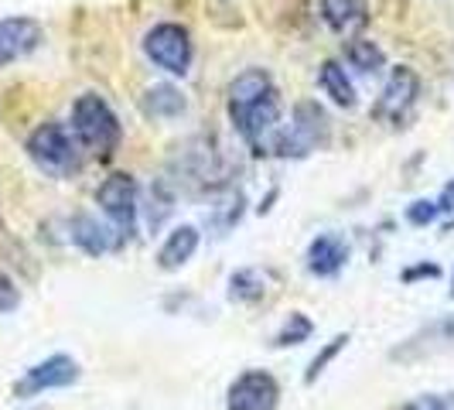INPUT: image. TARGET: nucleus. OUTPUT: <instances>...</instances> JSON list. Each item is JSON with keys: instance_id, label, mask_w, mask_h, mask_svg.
Segmentation results:
<instances>
[{"instance_id": "obj_1", "label": "nucleus", "mask_w": 454, "mask_h": 410, "mask_svg": "<svg viewBox=\"0 0 454 410\" xmlns=\"http://www.w3.org/2000/svg\"><path fill=\"white\" fill-rule=\"evenodd\" d=\"M328 134H332V120L325 114V106H318L315 99H301L294 106V114H291V123L277 127L267 137V154L284 161H301L308 158L311 151L325 147Z\"/></svg>"}, {"instance_id": "obj_2", "label": "nucleus", "mask_w": 454, "mask_h": 410, "mask_svg": "<svg viewBox=\"0 0 454 410\" xmlns=\"http://www.w3.org/2000/svg\"><path fill=\"white\" fill-rule=\"evenodd\" d=\"M72 137L96 158H110L123 140V127L114 106L99 92H82L72 103Z\"/></svg>"}, {"instance_id": "obj_3", "label": "nucleus", "mask_w": 454, "mask_h": 410, "mask_svg": "<svg viewBox=\"0 0 454 410\" xmlns=\"http://www.w3.org/2000/svg\"><path fill=\"white\" fill-rule=\"evenodd\" d=\"M24 147H27V158L35 161V168L45 171L48 178H68L79 171V140L59 120L38 123Z\"/></svg>"}, {"instance_id": "obj_4", "label": "nucleus", "mask_w": 454, "mask_h": 410, "mask_svg": "<svg viewBox=\"0 0 454 410\" xmlns=\"http://www.w3.org/2000/svg\"><path fill=\"white\" fill-rule=\"evenodd\" d=\"M144 55L147 62L168 75H188L192 62H195V42H192V31L178 21H160L154 28H147L144 35Z\"/></svg>"}, {"instance_id": "obj_5", "label": "nucleus", "mask_w": 454, "mask_h": 410, "mask_svg": "<svg viewBox=\"0 0 454 410\" xmlns=\"http://www.w3.org/2000/svg\"><path fill=\"white\" fill-rule=\"evenodd\" d=\"M96 205L106 216V223L114 226L120 247L130 243L137 236V216H140V192H137L134 175L114 171L106 182L96 188Z\"/></svg>"}, {"instance_id": "obj_6", "label": "nucleus", "mask_w": 454, "mask_h": 410, "mask_svg": "<svg viewBox=\"0 0 454 410\" xmlns=\"http://www.w3.org/2000/svg\"><path fill=\"white\" fill-rule=\"evenodd\" d=\"M417 99H420V75L410 66L389 68L387 83H383V90H380L376 103H372V116H376L380 123L400 127V123L410 120Z\"/></svg>"}, {"instance_id": "obj_7", "label": "nucleus", "mask_w": 454, "mask_h": 410, "mask_svg": "<svg viewBox=\"0 0 454 410\" xmlns=\"http://www.w3.org/2000/svg\"><path fill=\"white\" fill-rule=\"evenodd\" d=\"M79 363L66 356V352H55L42 363H35L31 369H24V376L14 383V397L18 400H31V397H42L48 390H66L79 380Z\"/></svg>"}, {"instance_id": "obj_8", "label": "nucleus", "mask_w": 454, "mask_h": 410, "mask_svg": "<svg viewBox=\"0 0 454 410\" xmlns=\"http://www.w3.org/2000/svg\"><path fill=\"white\" fill-rule=\"evenodd\" d=\"M226 410H280V383L267 369H247L229 383Z\"/></svg>"}, {"instance_id": "obj_9", "label": "nucleus", "mask_w": 454, "mask_h": 410, "mask_svg": "<svg viewBox=\"0 0 454 410\" xmlns=\"http://www.w3.org/2000/svg\"><path fill=\"white\" fill-rule=\"evenodd\" d=\"M42 42H45V28L35 18H27V14L0 18V68L35 55L42 48Z\"/></svg>"}, {"instance_id": "obj_10", "label": "nucleus", "mask_w": 454, "mask_h": 410, "mask_svg": "<svg viewBox=\"0 0 454 410\" xmlns=\"http://www.w3.org/2000/svg\"><path fill=\"white\" fill-rule=\"evenodd\" d=\"M451 345H454V315H444V319L424 325L420 332H413L396 349H389V359L410 366V363H420V359H431V356L451 349Z\"/></svg>"}, {"instance_id": "obj_11", "label": "nucleus", "mask_w": 454, "mask_h": 410, "mask_svg": "<svg viewBox=\"0 0 454 410\" xmlns=\"http://www.w3.org/2000/svg\"><path fill=\"white\" fill-rule=\"evenodd\" d=\"M175 171H178V182L182 185H202L208 188L212 178L219 175V154H215V147H212V140H205V137H192V140H184L182 147H178V154H175Z\"/></svg>"}, {"instance_id": "obj_12", "label": "nucleus", "mask_w": 454, "mask_h": 410, "mask_svg": "<svg viewBox=\"0 0 454 410\" xmlns=\"http://www.w3.org/2000/svg\"><path fill=\"white\" fill-rule=\"evenodd\" d=\"M348 243L339 233H318L311 243H308V253H304V267L315 277H335L341 273V267L348 264Z\"/></svg>"}, {"instance_id": "obj_13", "label": "nucleus", "mask_w": 454, "mask_h": 410, "mask_svg": "<svg viewBox=\"0 0 454 410\" xmlns=\"http://www.w3.org/2000/svg\"><path fill=\"white\" fill-rule=\"evenodd\" d=\"M68 236H72V243L86 253V256H103V253H110V250H120V240H116L114 226H110V223L103 226V223L92 219V216H75V219L68 223Z\"/></svg>"}, {"instance_id": "obj_14", "label": "nucleus", "mask_w": 454, "mask_h": 410, "mask_svg": "<svg viewBox=\"0 0 454 410\" xmlns=\"http://www.w3.org/2000/svg\"><path fill=\"white\" fill-rule=\"evenodd\" d=\"M199 243H202V236H199V229L195 226H175L168 236H164V243H160L158 250V267L160 271H182L184 264L195 256V250H199Z\"/></svg>"}, {"instance_id": "obj_15", "label": "nucleus", "mask_w": 454, "mask_h": 410, "mask_svg": "<svg viewBox=\"0 0 454 410\" xmlns=\"http://www.w3.org/2000/svg\"><path fill=\"white\" fill-rule=\"evenodd\" d=\"M321 21L335 35H352L369 24V7L365 0H321Z\"/></svg>"}, {"instance_id": "obj_16", "label": "nucleus", "mask_w": 454, "mask_h": 410, "mask_svg": "<svg viewBox=\"0 0 454 410\" xmlns=\"http://www.w3.org/2000/svg\"><path fill=\"white\" fill-rule=\"evenodd\" d=\"M267 90H273V79L267 68H243L232 83L226 86V110H243L253 99H260Z\"/></svg>"}, {"instance_id": "obj_17", "label": "nucleus", "mask_w": 454, "mask_h": 410, "mask_svg": "<svg viewBox=\"0 0 454 410\" xmlns=\"http://www.w3.org/2000/svg\"><path fill=\"white\" fill-rule=\"evenodd\" d=\"M318 86H321V92L335 103V106H341V110H352V106L359 103V96H356V86H352L348 72H345V66L335 62V59H328V62H321L318 66Z\"/></svg>"}, {"instance_id": "obj_18", "label": "nucleus", "mask_w": 454, "mask_h": 410, "mask_svg": "<svg viewBox=\"0 0 454 410\" xmlns=\"http://www.w3.org/2000/svg\"><path fill=\"white\" fill-rule=\"evenodd\" d=\"M184 110H188V99L171 83H158V86H151V90L144 92V114L154 116V120H175Z\"/></svg>"}, {"instance_id": "obj_19", "label": "nucleus", "mask_w": 454, "mask_h": 410, "mask_svg": "<svg viewBox=\"0 0 454 410\" xmlns=\"http://www.w3.org/2000/svg\"><path fill=\"white\" fill-rule=\"evenodd\" d=\"M345 62L356 68L359 75H376V72L387 68V51L376 42H369V38H352L345 45Z\"/></svg>"}, {"instance_id": "obj_20", "label": "nucleus", "mask_w": 454, "mask_h": 410, "mask_svg": "<svg viewBox=\"0 0 454 410\" xmlns=\"http://www.w3.org/2000/svg\"><path fill=\"white\" fill-rule=\"evenodd\" d=\"M267 295V277L256 267H243L229 277V301L236 304H256L260 297Z\"/></svg>"}, {"instance_id": "obj_21", "label": "nucleus", "mask_w": 454, "mask_h": 410, "mask_svg": "<svg viewBox=\"0 0 454 410\" xmlns=\"http://www.w3.org/2000/svg\"><path fill=\"white\" fill-rule=\"evenodd\" d=\"M315 335V321L308 319L304 311H291V319L284 321L273 335V349H291V345H301Z\"/></svg>"}, {"instance_id": "obj_22", "label": "nucleus", "mask_w": 454, "mask_h": 410, "mask_svg": "<svg viewBox=\"0 0 454 410\" xmlns=\"http://www.w3.org/2000/svg\"><path fill=\"white\" fill-rule=\"evenodd\" d=\"M175 202H178V195H175V185L168 182V178H158V182L151 185V212H147L151 229L164 226V219L175 212Z\"/></svg>"}, {"instance_id": "obj_23", "label": "nucleus", "mask_w": 454, "mask_h": 410, "mask_svg": "<svg viewBox=\"0 0 454 410\" xmlns=\"http://www.w3.org/2000/svg\"><path fill=\"white\" fill-rule=\"evenodd\" d=\"M345 345H348V335H335L332 342H325V349H321L318 356H315V359L308 363V373H304V383H308V387H311V383L318 380L325 369H328V363H332V359L339 356Z\"/></svg>"}, {"instance_id": "obj_24", "label": "nucleus", "mask_w": 454, "mask_h": 410, "mask_svg": "<svg viewBox=\"0 0 454 410\" xmlns=\"http://www.w3.org/2000/svg\"><path fill=\"white\" fill-rule=\"evenodd\" d=\"M441 219V205H437V199H417V202L407 205V223L417 229L424 226H434Z\"/></svg>"}, {"instance_id": "obj_25", "label": "nucleus", "mask_w": 454, "mask_h": 410, "mask_svg": "<svg viewBox=\"0 0 454 410\" xmlns=\"http://www.w3.org/2000/svg\"><path fill=\"white\" fill-rule=\"evenodd\" d=\"M403 410H454V393H420L407 400Z\"/></svg>"}, {"instance_id": "obj_26", "label": "nucleus", "mask_w": 454, "mask_h": 410, "mask_svg": "<svg viewBox=\"0 0 454 410\" xmlns=\"http://www.w3.org/2000/svg\"><path fill=\"white\" fill-rule=\"evenodd\" d=\"M21 304V295H18V288H14V280L7 277V271L0 267V315H7V311H14Z\"/></svg>"}, {"instance_id": "obj_27", "label": "nucleus", "mask_w": 454, "mask_h": 410, "mask_svg": "<svg viewBox=\"0 0 454 410\" xmlns=\"http://www.w3.org/2000/svg\"><path fill=\"white\" fill-rule=\"evenodd\" d=\"M420 277H441V267H437V264H417V267H410V271L400 273L403 284H413V280H420Z\"/></svg>"}, {"instance_id": "obj_28", "label": "nucleus", "mask_w": 454, "mask_h": 410, "mask_svg": "<svg viewBox=\"0 0 454 410\" xmlns=\"http://www.w3.org/2000/svg\"><path fill=\"white\" fill-rule=\"evenodd\" d=\"M437 205H441V216H444V212H454V182H448L444 188H441Z\"/></svg>"}, {"instance_id": "obj_29", "label": "nucleus", "mask_w": 454, "mask_h": 410, "mask_svg": "<svg viewBox=\"0 0 454 410\" xmlns=\"http://www.w3.org/2000/svg\"><path fill=\"white\" fill-rule=\"evenodd\" d=\"M451 297H454V280H451Z\"/></svg>"}]
</instances>
